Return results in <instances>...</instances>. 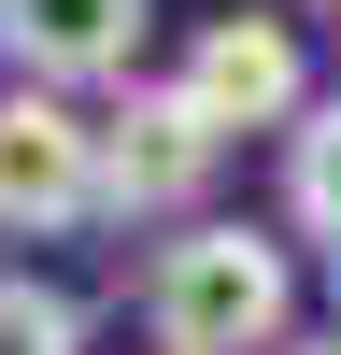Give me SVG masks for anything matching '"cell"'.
Here are the masks:
<instances>
[{"mask_svg":"<svg viewBox=\"0 0 341 355\" xmlns=\"http://www.w3.org/2000/svg\"><path fill=\"white\" fill-rule=\"evenodd\" d=\"M142 28H157V0H0V57H15L28 85H142Z\"/></svg>","mask_w":341,"mask_h":355,"instance_id":"cell-5","label":"cell"},{"mask_svg":"<svg viewBox=\"0 0 341 355\" xmlns=\"http://www.w3.org/2000/svg\"><path fill=\"white\" fill-rule=\"evenodd\" d=\"M284 313H299V270L242 214H199V227H170L142 256V327H157V355H284Z\"/></svg>","mask_w":341,"mask_h":355,"instance_id":"cell-1","label":"cell"},{"mask_svg":"<svg viewBox=\"0 0 341 355\" xmlns=\"http://www.w3.org/2000/svg\"><path fill=\"white\" fill-rule=\"evenodd\" d=\"M170 85H185L227 142H242V128H299V114H313V57H299L284 15H199V43H185Z\"/></svg>","mask_w":341,"mask_h":355,"instance_id":"cell-4","label":"cell"},{"mask_svg":"<svg viewBox=\"0 0 341 355\" xmlns=\"http://www.w3.org/2000/svg\"><path fill=\"white\" fill-rule=\"evenodd\" d=\"M327 15H341V0H327Z\"/></svg>","mask_w":341,"mask_h":355,"instance_id":"cell-9","label":"cell"},{"mask_svg":"<svg viewBox=\"0 0 341 355\" xmlns=\"http://www.w3.org/2000/svg\"><path fill=\"white\" fill-rule=\"evenodd\" d=\"M0 355H85V313L57 299V284L0 270Z\"/></svg>","mask_w":341,"mask_h":355,"instance_id":"cell-7","label":"cell"},{"mask_svg":"<svg viewBox=\"0 0 341 355\" xmlns=\"http://www.w3.org/2000/svg\"><path fill=\"white\" fill-rule=\"evenodd\" d=\"M284 355H341V327H313V341H284Z\"/></svg>","mask_w":341,"mask_h":355,"instance_id":"cell-8","label":"cell"},{"mask_svg":"<svg viewBox=\"0 0 341 355\" xmlns=\"http://www.w3.org/2000/svg\"><path fill=\"white\" fill-rule=\"evenodd\" d=\"M213 157H227V128L185 100V85H114V114H100V214L114 227L185 214V199L213 185Z\"/></svg>","mask_w":341,"mask_h":355,"instance_id":"cell-2","label":"cell"},{"mask_svg":"<svg viewBox=\"0 0 341 355\" xmlns=\"http://www.w3.org/2000/svg\"><path fill=\"white\" fill-rule=\"evenodd\" d=\"M284 227L341 256V100H313L299 128H284Z\"/></svg>","mask_w":341,"mask_h":355,"instance_id":"cell-6","label":"cell"},{"mask_svg":"<svg viewBox=\"0 0 341 355\" xmlns=\"http://www.w3.org/2000/svg\"><path fill=\"white\" fill-rule=\"evenodd\" d=\"M100 214V128H85L57 85H0V227L43 242V227Z\"/></svg>","mask_w":341,"mask_h":355,"instance_id":"cell-3","label":"cell"}]
</instances>
